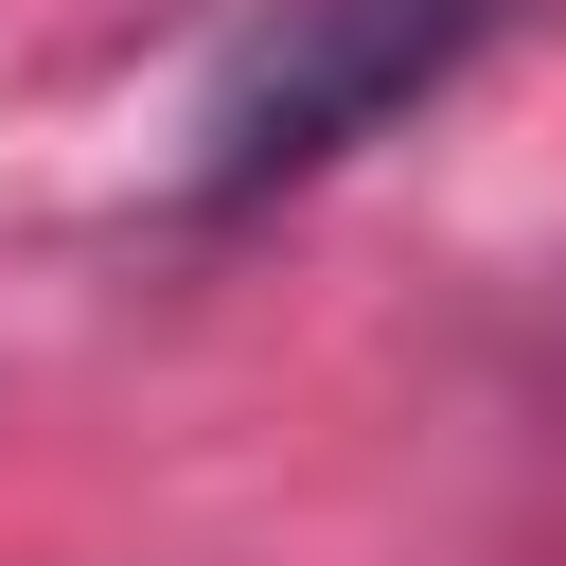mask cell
<instances>
[{"label":"cell","mask_w":566,"mask_h":566,"mask_svg":"<svg viewBox=\"0 0 566 566\" xmlns=\"http://www.w3.org/2000/svg\"><path fill=\"white\" fill-rule=\"evenodd\" d=\"M513 0H265L195 88V212H265L318 159H354L389 106H424Z\"/></svg>","instance_id":"1"}]
</instances>
